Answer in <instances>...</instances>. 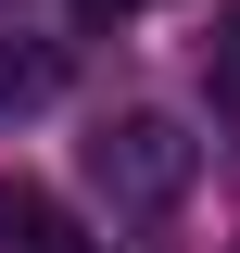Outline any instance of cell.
<instances>
[{
    "instance_id": "cell-1",
    "label": "cell",
    "mask_w": 240,
    "mask_h": 253,
    "mask_svg": "<svg viewBox=\"0 0 240 253\" xmlns=\"http://www.w3.org/2000/svg\"><path fill=\"white\" fill-rule=\"evenodd\" d=\"M190 177H202V139H190L177 114H114V126L89 139V190H114L126 215L190 203Z\"/></svg>"
},
{
    "instance_id": "cell-2",
    "label": "cell",
    "mask_w": 240,
    "mask_h": 253,
    "mask_svg": "<svg viewBox=\"0 0 240 253\" xmlns=\"http://www.w3.org/2000/svg\"><path fill=\"white\" fill-rule=\"evenodd\" d=\"M0 253H89L51 190H0Z\"/></svg>"
},
{
    "instance_id": "cell-3",
    "label": "cell",
    "mask_w": 240,
    "mask_h": 253,
    "mask_svg": "<svg viewBox=\"0 0 240 253\" xmlns=\"http://www.w3.org/2000/svg\"><path fill=\"white\" fill-rule=\"evenodd\" d=\"M38 101H63V51L51 38H0V114H38Z\"/></svg>"
},
{
    "instance_id": "cell-4",
    "label": "cell",
    "mask_w": 240,
    "mask_h": 253,
    "mask_svg": "<svg viewBox=\"0 0 240 253\" xmlns=\"http://www.w3.org/2000/svg\"><path fill=\"white\" fill-rule=\"evenodd\" d=\"M202 76H215V101H228V114H240V13H228V26H215V51H202Z\"/></svg>"
},
{
    "instance_id": "cell-5",
    "label": "cell",
    "mask_w": 240,
    "mask_h": 253,
    "mask_svg": "<svg viewBox=\"0 0 240 253\" xmlns=\"http://www.w3.org/2000/svg\"><path fill=\"white\" fill-rule=\"evenodd\" d=\"M76 13H89V26H114V13H139V0H76Z\"/></svg>"
}]
</instances>
